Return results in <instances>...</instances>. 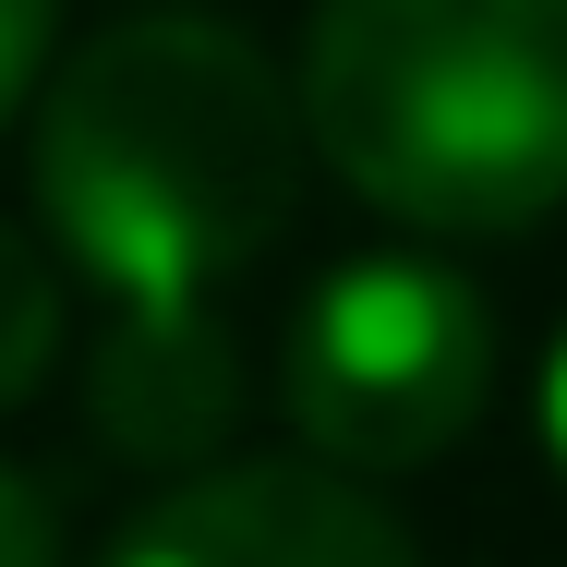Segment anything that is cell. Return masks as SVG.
Instances as JSON below:
<instances>
[{
    "label": "cell",
    "instance_id": "6da1fadb",
    "mask_svg": "<svg viewBox=\"0 0 567 567\" xmlns=\"http://www.w3.org/2000/svg\"><path fill=\"white\" fill-rule=\"evenodd\" d=\"M302 85L229 24L145 12L85 37L37 97V206L61 266L110 290L85 411L145 471H206L241 423V350L218 290L302 206Z\"/></svg>",
    "mask_w": 567,
    "mask_h": 567
},
{
    "label": "cell",
    "instance_id": "7a4b0ae2",
    "mask_svg": "<svg viewBox=\"0 0 567 567\" xmlns=\"http://www.w3.org/2000/svg\"><path fill=\"white\" fill-rule=\"evenodd\" d=\"M302 133L362 206L447 241L567 206V0H327Z\"/></svg>",
    "mask_w": 567,
    "mask_h": 567
},
{
    "label": "cell",
    "instance_id": "3957f363",
    "mask_svg": "<svg viewBox=\"0 0 567 567\" xmlns=\"http://www.w3.org/2000/svg\"><path fill=\"white\" fill-rule=\"evenodd\" d=\"M483 386H495V315L435 254L327 266L290 315V350H278V399H290L302 447L362 483L447 458L483 423Z\"/></svg>",
    "mask_w": 567,
    "mask_h": 567
},
{
    "label": "cell",
    "instance_id": "277c9868",
    "mask_svg": "<svg viewBox=\"0 0 567 567\" xmlns=\"http://www.w3.org/2000/svg\"><path fill=\"white\" fill-rule=\"evenodd\" d=\"M110 567H423L386 495L339 458H206L182 471Z\"/></svg>",
    "mask_w": 567,
    "mask_h": 567
},
{
    "label": "cell",
    "instance_id": "5b68a950",
    "mask_svg": "<svg viewBox=\"0 0 567 567\" xmlns=\"http://www.w3.org/2000/svg\"><path fill=\"white\" fill-rule=\"evenodd\" d=\"M49 362H61V266L0 218V411L37 399Z\"/></svg>",
    "mask_w": 567,
    "mask_h": 567
},
{
    "label": "cell",
    "instance_id": "8992f818",
    "mask_svg": "<svg viewBox=\"0 0 567 567\" xmlns=\"http://www.w3.org/2000/svg\"><path fill=\"white\" fill-rule=\"evenodd\" d=\"M49 37H61V0H0V121L37 97V73H49Z\"/></svg>",
    "mask_w": 567,
    "mask_h": 567
},
{
    "label": "cell",
    "instance_id": "52a82bcc",
    "mask_svg": "<svg viewBox=\"0 0 567 567\" xmlns=\"http://www.w3.org/2000/svg\"><path fill=\"white\" fill-rule=\"evenodd\" d=\"M0 567H61V519L24 471H0Z\"/></svg>",
    "mask_w": 567,
    "mask_h": 567
},
{
    "label": "cell",
    "instance_id": "ba28073f",
    "mask_svg": "<svg viewBox=\"0 0 567 567\" xmlns=\"http://www.w3.org/2000/svg\"><path fill=\"white\" fill-rule=\"evenodd\" d=\"M544 447H556V471H567V327H556V350H544Z\"/></svg>",
    "mask_w": 567,
    "mask_h": 567
}]
</instances>
